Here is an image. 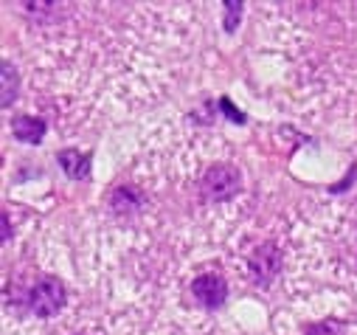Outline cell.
<instances>
[{"label": "cell", "mask_w": 357, "mask_h": 335, "mask_svg": "<svg viewBox=\"0 0 357 335\" xmlns=\"http://www.w3.org/2000/svg\"><path fill=\"white\" fill-rule=\"evenodd\" d=\"M59 6H54V3H23V12H29V15H34V17H48V15H54Z\"/></svg>", "instance_id": "cell-11"}, {"label": "cell", "mask_w": 357, "mask_h": 335, "mask_svg": "<svg viewBox=\"0 0 357 335\" xmlns=\"http://www.w3.org/2000/svg\"><path fill=\"white\" fill-rule=\"evenodd\" d=\"M239 189H242V175L231 163H214L200 178V198L208 203L231 200L239 195Z\"/></svg>", "instance_id": "cell-1"}, {"label": "cell", "mask_w": 357, "mask_h": 335, "mask_svg": "<svg viewBox=\"0 0 357 335\" xmlns=\"http://www.w3.org/2000/svg\"><path fill=\"white\" fill-rule=\"evenodd\" d=\"M248 268H250V279L259 288H271L273 279L282 274V248L276 242L256 245V251H253L250 260H248Z\"/></svg>", "instance_id": "cell-3"}, {"label": "cell", "mask_w": 357, "mask_h": 335, "mask_svg": "<svg viewBox=\"0 0 357 335\" xmlns=\"http://www.w3.org/2000/svg\"><path fill=\"white\" fill-rule=\"evenodd\" d=\"M79 335H82V332H79Z\"/></svg>", "instance_id": "cell-13"}, {"label": "cell", "mask_w": 357, "mask_h": 335, "mask_svg": "<svg viewBox=\"0 0 357 335\" xmlns=\"http://www.w3.org/2000/svg\"><path fill=\"white\" fill-rule=\"evenodd\" d=\"M45 130H48L45 119H37V116H15L12 119V133L23 144H40Z\"/></svg>", "instance_id": "cell-6"}, {"label": "cell", "mask_w": 357, "mask_h": 335, "mask_svg": "<svg viewBox=\"0 0 357 335\" xmlns=\"http://www.w3.org/2000/svg\"><path fill=\"white\" fill-rule=\"evenodd\" d=\"M141 203H144V198H141L132 186H119V189H113V195H110V209H113V214H119V217H132V214L141 209Z\"/></svg>", "instance_id": "cell-7"}, {"label": "cell", "mask_w": 357, "mask_h": 335, "mask_svg": "<svg viewBox=\"0 0 357 335\" xmlns=\"http://www.w3.org/2000/svg\"><path fill=\"white\" fill-rule=\"evenodd\" d=\"M220 107L225 110V116H228L231 121H239V124H245V116H242V113H239V110H236V107H234V105H231V102H228L225 96L220 99Z\"/></svg>", "instance_id": "cell-12"}, {"label": "cell", "mask_w": 357, "mask_h": 335, "mask_svg": "<svg viewBox=\"0 0 357 335\" xmlns=\"http://www.w3.org/2000/svg\"><path fill=\"white\" fill-rule=\"evenodd\" d=\"M0 73H3V107H12L15 96H17V70L12 62L0 65Z\"/></svg>", "instance_id": "cell-8"}, {"label": "cell", "mask_w": 357, "mask_h": 335, "mask_svg": "<svg viewBox=\"0 0 357 335\" xmlns=\"http://www.w3.org/2000/svg\"><path fill=\"white\" fill-rule=\"evenodd\" d=\"M304 335H346V327L343 321L337 318H324V321H315L304 329Z\"/></svg>", "instance_id": "cell-9"}, {"label": "cell", "mask_w": 357, "mask_h": 335, "mask_svg": "<svg viewBox=\"0 0 357 335\" xmlns=\"http://www.w3.org/2000/svg\"><path fill=\"white\" fill-rule=\"evenodd\" d=\"M56 163H59V170L73 178V181H87L91 178V163L93 158L87 155V152H79V149H62L56 155Z\"/></svg>", "instance_id": "cell-5"}, {"label": "cell", "mask_w": 357, "mask_h": 335, "mask_svg": "<svg viewBox=\"0 0 357 335\" xmlns=\"http://www.w3.org/2000/svg\"><path fill=\"white\" fill-rule=\"evenodd\" d=\"M192 299L203 310H217L228 299V282L220 274H203L192 282Z\"/></svg>", "instance_id": "cell-4"}, {"label": "cell", "mask_w": 357, "mask_h": 335, "mask_svg": "<svg viewBox=\"0 0 357 335\" xmlns=\"http://www.w3.org/2000/svg\"><path fill=\"white\" fill-rule=\"evenodd\" d=\"M26 307L37 318L56 315L65 307V285L56 276H40L26 293Z\"/></svg>", "instance_id": "cell-2"}, {"label": "cell", "mask_w": 357, "mask_h": 335, "mask_svg": "<svg viewBox=\"0 0 357 335\" xmlns=\"http://www.w3.org/2000/svg\"><path fill=\"white\" fill-rule=\"evenodd\" d=\"M222 9H225V31H234L236 29V23H239V15H242V3H222Z\"/></svg>", "instance_id": "cell-10"}]
</instances>
